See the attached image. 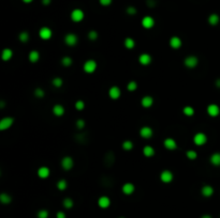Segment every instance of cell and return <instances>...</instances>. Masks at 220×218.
<instances>
[{
    "label": "cell",
    "instance_id": "6da1fadb",
    "mask_svg": "<svg viewBox=\"0 0 220 218\" xmlns=\"http://www.w3.org/2000/svg\"><path fill=\"white\" fill-rule=\"evenodd\" d=\"M98 67V64H97V61H95L94 59H89L87 60L83 65V70L84 72H86L87 74H92Z\"/></svg>",
    "mask_w": 220,
    "mask_h": 218
},
{
    "label": "cell",
    "instance_id": "7a4b0ae2",
    "mask_svg": "<svg viewBox=\"0 0 220 218\" xmlns=\"http://www.w3.org/2000/svg\"><path fill=\"white\" fill-rule=\"evenodd\" d=\"M184 64L186 67L188 69H194L197 64H199V59H197V56H193V55H190V56H187L184 60Z\"/></svg>",
    "mask_w": 220,
    "mask_h": 218
},
{
    "label": "cell",
    "instance_id": "3957f363",
    "mask_svg": "<svg viewBox=\"0 0 220 218\" xmlns=\"http://www.w3.org/2000/svg\"><path fill=\"white\" fill-rule=\"evenodd\" d=\"M206 142H207V136L204 133L199 132L193 136V143L197 145V147H202V145H204Z\"/></svg>",
    "mask_w": 220,
    "mask_h": 218
},
{
    "label": "cell",
    "instance_id": "277c9868",
    "mask_svg": "<svg viewBox=\"0 0 220 218\" xmlns=\"http://www.w3.org/2000/svg\"><path fill=\"white\" fill-rule=\"evenodd\" d=\"M70 17H71L72 22H82L84 19L85 14H84L83 10H81V9H74L73 11L71 12V14H70Z\"/></svg>",
    "mask_w": 220,
    "mask_h": 218
},
{
    "label": "cell",
    "instance_id": "5b68a950",
    "mask_svg": "<svg viewBox=\"0 0 220 218\" xmlns=\"http://www.w3.org/2000/svg\"><path fill=\"white\" fill-rule=\"evenodd\" d=\"M14 123V119L12 117H4L1 119L0 121V131H6V129H9L10 127L13 125Z\"/></svg>",
    "mask_w": 220,
    "mask_h": 218
},
{
    "label": "cell",
    "instance_id": "8992f818",
    "mask_svg": "<svg viewBox=\"0 0 220 218\" xmlns=\"http://www.w3.org/2000/svg\"><path fill=\"white\" fill-rule=\"evenodd\" d=\"M60 165H61L62 169L66 170V171H69V170H71L74 166L73 158H72L71 156H64V158L61 159Z\"/></svg>",
    "mask_w": 220,
    "mask_h": 218
},
{
    "label": "cell",
    "instance_id": "52a82bcc",
    "mask_svg": "<svg viewBox=\"0 0 220 218\" xmlns=\"http://www.w3.org/2000/svg\"><path fill=\"white\" fill-rule=\"evenodd\" d=\"M207 114L212 118H216L220 114V107L217 104H209L206 108Z\"/></svg>",
    "mask_w": 220,
    "mask_h": 218
},
{
    "label": "cell",
    "instance_id": "ba28073f",
    "mask_svg": "<svg viewBox=\"0 0 220 218\" xmlns=\"http://www.w3.org/2000/svg\"><path fill=\"white\" fill-rule=\"evenodd\" d=\"M173 179H174V174L171 170H167V169L163 170V171L160 173V180H161V182L166 183V184L171 183L173 181Z\"/></svg>",
    "mask_w": 220,
    "mask_h": 218
},
{
    "label": "cell",
    "instance_id": "9c48e42d",
    "mask_svg": "<svg viewBox=\"0 0 220 218\" xmlns=\"http://www.w3.org/2000/svg\"><path fill=\"white\" fill-rule=\"evenodd\" d=\"M53 36V31H52V29H49V27H42L41 29L39 30V36L41 37L42 40H44V41H47V40H49Z\"/></svg>",
    "mask_w": 220,
    "mask_h": 218
},
{
    "label": "cell",
    "instance_id": "30bf717a",
    "mask_svg": "<svg viewBox=\"0 0 220 218\" xmlns=\"http://www.w3.org/2000/svg\"><path fill=\"white\" fill-rule=\"evenodd\" d=\"M64 41L68 46H74V45H76L77 42H79V37L74 33H68L64 36Z\"/></svg>",
    "mask_w": 220,
    "mask_h": 218
},
{
    "label": "cell",
    "instance_id": "8fae6325",
    "mask_svg": "<svg viewBox=\"0 0 220 218\" xmlns=\"http://www.w3.org/2000/svg\"><path fill=\"white\" fill-rule=\"evenodd\" d=\"M152 134H154V131H152V128L149 126H143V127H141V129H140V136L144 139L151 138Z\"/></svg>",
    "mask_w": 220,
    "mask_h": 218
},
{
    "label": "cell",
    "instance_id": "7c38bea8",
    "mask_svg": "<svg viewBox=\"0 0 220 218\" xmlns=\"http://www.w3.org/2000/svg\"><path fill=\"white\" fill-rule=\"evenodd\" d=\"M139 62L141 65L147 66L151 63V56L149 54H146V52H143L139 56Z\"/></svg>",
    "mask_w": 220,
    "mask_h": 218
},
{
    "label": "cell",
    "instance_id": "4fadbf2b",
    "mask_svg": "<svg viewBox=\"0 0 220 218\" xmlns=\"http://www.w3.org/2000/svg\"><path fill=\"white\" fill-rule=\"evenodd\" d=\"M134 190H136V186H134V184H132V183H125L124 185H122L121 187V191L124 192L126 196H130V195H132L134 192Z\"/></svg>",
    "mask_w": 220,
    "mask_h": 218
},
{
    "label": "cell",
    "instance_id": "5bb4252c",
    "mask_svg": "<svg viewBox=\"0 0 220 218\" xmlns=\"http://www.w3.org/2000/svg\"><path fill=\"white\" fill-rule=\"evenodd\" d=\"M141 24H142V26H143V28L151 29L152 27L155 26V19L152 18L151 16H145V17L142 18Z\"/></svg>",
    "mask_w": 220,
    "mask_h": 218
},
{
    "label": "cell",
    "instance_id": "9a60e30c",
    "mask_svg": "<svg viewBox=\"0 0 220 218\" xmlns=\"http://www.w3.org/2000/svg\"><path fill=\"white\" fill-rule=\"evenodd\" d=\"M121 95V91L117 86H113L109 89V96L112 99H118Z\"/></svg>",
    "mask_w": 220,
    "mask_h": 218
},
{
    "label": "cell",
    "instance_id": "2e32d148",
    "mask_svg": "<svg viewBox=\"0 0 220 218\" xmlns=\"http://www.w3.org/2000/svg\"><path fill=\"white\" fill-rule=\"evenodd\" d=\"M163 145L166 150H169V151H174L177 148L176 141H175L173 138H166L163 140Z\"/></svg>",
    "mask_w": 220,
    "mask_h": 218
},
{
    "label": "cell",
    "instance_id": "e0dca14e",
    "mask_svg": "<svg viewBox=\"0 0 220 218\" xmlns=\"http://www.w3.org/2000/svg\"><path fill=\"white\" fill-rule=\"evenodd\" d=\"M215 192V189L214 187L211 186V185H204L203 187L201 188V194L202 196L205 197V198H209L214 195Z\"/></svg>",
    "mask_w": 220,
    "mask_h": 218
},
{
    "label": "cell",
    "instance_id": "ac0fdd59",
    "mask_svg": "<svg viewBox=\"0 0 220 218\" xmlns=\"http://www.w3.org/2000/svg\"><path fill=\"white\" fill-rule=\"evenodd\" d=\"M182 45V39L176 36H172L171 39H170V46L172 47L173 49H178L181 48Z\"/></svg>",
    "mask_w": 220,
    "mask_h": 218
},
{
    "label": "cell",
    "instance_id": "d6986e66",
    "mask_svg": "<svg viewBox=\"0 0 220 218\" xmlns=\"http://www.w3.org/2000/svg\"><path fill=\"white\" fill-rule=\"evenodd\" d=\"M98 205L101 209H107L111 205V199L106 196H101L98 199Z\"/></svg>",
    "mask_w": 220,
    "mask_h": 218
},
{
    "label": "cell",
    "instance_id": "ffe728a7",
    "mask_svg": "<svg viewBox=\"0 0 220 218\" xmlns=\"http://www.w3.org/2000/svg\"><path fill=\"white\" fill-rule=\"evenodd\" d=\"M38 177L40 179H47V177H49V174H51V170H49V167H45V166H42L40 167L38 169Z\"/></svg>",
    "mask_w": 220,
    "mask_h": 218
},
{
    "label": "cell",
    "instance_id": "44dd1931",
    "mask_svg": "<svg viewBox=\"0 0 220 218\" xmlns=\"http://www.w3.org/2000/svg\"><path fill=\"white\" fill-rule=\"evenodd\" d=\"M141 105L144 108H151L152 105H154V99H152L151 95H145L141 99Z\"/></svg>",
    "mask_w": 220,
    "mask_h": 218
},
{
    "label": "cell",
    "instance_id": "7402d4cb",
    "mask_svg": "<svg viewBox=\"0 0 220 218\" xmlns=\"http://www.w3.org/2000/svg\"><path fill=\"white\" fill-rule=\"evenodd\" d=\"M52 111H53L54 116L62 117V116H64V107L62 106V105H60V104H56V105H54Z\"/></svg>",
    "mask_w": 220,
    "mask_h": 218
},
{
    "label": "cell",
    "instance_id": "603a6c76",
    "mask_svg": "<svg viewBox=\"0 0 220 218\" xmlns=\"http://www.w3.org/2000/svg\"><path fill=\"white\" fill-rule=\"evenodd\" d=\"M209 162L212 166H216L218 167L220 166V152H216V153H212L209 157Z\"/></svg>",
    "mask_w": 220,
    "mask_h": 218
},
{
    "label": "cell",
    "instance_id": "cb8c5ba5",
    "mask_svg": "<svg viewBox=\"0 0 220 218\" xmlns=\"http://www.w3.org/2000/svg\"><path fill=\"white\" fill-rule=\"evenodd\" d=\"M12 57H13V51H12L11 48H4L1 51V59L3 61H9V60L12 59Z\"/></svg>",
    "mask_w": 220,
    "mask_h": 218
},
{
    "label": "cell",
    "instance_id": "d4e9b609",
    "mask_svg": "<svg viewBox=\"0 0 220 218\" xmlns=\"http://www.w3.org/2000/svg\"><path fill=\"white\" fill-rule=\"evenodd\" d=\"M207 21H208V24L211 25V26H217V25L219 24V22H220V17H219L218 14L212 13L208 16Z\"/></svg>",
    "mask_w": 220,
    "mask_h": 218
},
{
    "label": "cell",
    "instance_id": "484cf974",
    "mask_svg": "<svg viewBox=\"0 0 220 218\" xmlns=\"http://www.w3.org/2000/svg\"><path fill=\"white\" fill-rule=\"evenodd\" d=\"M28 59H29V61L32 62V63H36V62H38L40 59V52L38 51H31L28 55Z\"/></svg>",
    "mask_w": 220,
    "mask_h": 218
},
{
    "label": "cell",
    "instance_id": "4316f807",
    "mask_svg": "<svg viewBox=\"0 0 220 218\" xmlns=\"http://www.w3.org/2000/svg\"><path fill=\"white\" fill-rule=\"evenodd\" d=\"M0 202L4 205L10 204L12 202V198L9 194H7V192H1V194H0Z\"/></svg>",
    "mask_w": 220,
    "mask_h": 218
},
{
    "label": "cell",
    "instance_id": "83f0119b",
    "mask_svg": "<svg viewBox=\"0 0 220 218\" xmlns=\"http://www.w3.org/2000/svg\"><path fill=\"white\" fill-rule=\"evenodd\" d=\"M143 154L146 157H151L155 155V149L151 145H145L143 148Z\"/></svg>",
    "mask_w": 220,
    "mask_h": 218
},
{
    "label": "cell",
    "instance_id": "f1b7e54d",
    "mask_svg": "<svg viewBox=\"0 0 220 218\" xmlns=\"http://www.w3.org/2000/svg\"><path fill=\"white\" fill-rule=\"evenodd\" d=\"M125 47L127 49H133L136 47V41L132 37H127L125 40Z\"/></svg>",
    "mask_w": 220,
    "mask_h": 218
},
{
    "label": "cell",
    "instance_id": "f546056e",
    "mask_svg": "<svg viewBox=\"0 0 220 218\" xmlns=\"http://www.w3.org/2000/svg\"><path fill=\"white\" fill-rule=\"evenodd\" d=\"M62 205H64V209L70 210V209H72V207H73L74 202H73V200H72L71 198L68 197V198H64V201H62Z\"/></svg>",
    "mask_w": 220,
    "mask_h": 218
},
{
    "label": "cell",
    "instance_id": "4dcf8cb0",
    "mask_svg": "<svg viewBox=\"0 0 220 218\" xmlns=\"http://www.w3.org/2000/svg\"><path fill=\"white\" fill-rule=\"evenodd\" d=\"M72 63H73V60H72L71 57L64 56V57H62V58H61V64H62L64 66L69 67V66L72 65Z\"/></svg>",
    "mask_w": 220,
    "mask_h": 218
},
{
    "label": "cell",
    "instance_id": "1f68e13d",
    "mask_svg": "<svg viewBox=\"0 0 220 218\" xmlns=\"http://www.w3.org/2000/svg\"><path fill=\"white\" fill-rule=\"evenodd\" d=\"M182 114L186 117H192L194 114V109L191 106H185L182 108Z\"/></svg>",
    "mask_w": 220,
    "mask_h": 218
},
{
    "label": "cell",
    "instance_id": "d6a6232c",
    "mask_svg": "<svg viewBox=\"0 0 220 218\" xmlns=\"http://www.w3.org/2000/svg\"><path fill=\"white\" fill-rule=\"evenodd\" d=\"M121 147L125 151H131V150L133 149V142H132L131 140H125L121 143Z\"/></svg>",
    "mask_w": 220,
    "mask_h": 218
},
{
    "label": "cell",
    "instance_id": "836d02e7",
    "mask_svg": "<svg viewBox=\"0 0 220 218\" xmlns=\"http://www.w3.org/2000/svg\"><path fill=\"white\" fill-rule=\"evenodd\" d=\"M18 39L22 43H26V42L29 41V33L27 31H22L21 33L18 34Z\"/></svg>",
    "mask_w": 220,
    "mask_h": 218
},
{
    "label": "cell",
    "instance_id": "e575fe53",
    "mask_svg": "<svg viewBox=\"0 0 220 218\" xmlns=\"http://www.w3.org/2000/svg\"><path fill=\"white\" fill-rule=\"evenodd\" d=\"M57 188H58L59 190H64V189H67V187H68V182L66 181V180H59L58 182H57Z\"/></svg>",
    "mask_w": 220,
    "mask_h": 218
},
{
    "label": "cell",
    "instance_id": "d590c367",
    "mask_svg": "<svg viewBox=\"0 0 220 218\" xmlns=\"http://www.w3.org/2000/svg\"><path fill=\"white\" fill-rule=\"evenodd\" d=\"M64 84V80H62L60 77H55V78L52 79V85L56 88H60Z\"/></svg>",
    "mask_w": 220,
    "mask_h": 218
},
{
    "label": "cell",
    "instance_id": "8d00e7d4",
    "mask_svg": "<svg viewBox=\"0 0 220 218\" xmlns=\"http://www.w3.org/2000/svg\"><path fill=\"white\" fill-rule=\"evenodd\" d=\"M49 213L45 209L40 210V211H38V213H37V217L38 218H49Z\"/></svg>",
    "mask_w": 220,
    "mask_h": 218
},
{
    "label": "cell",
    "instance_id": "74e56055",
    "mask_svg": "<svg viewBox=\"0 0 220 218\" xmlns=\"http://www.w3.org/2000/svg\"><path fill=\"white\" fill-rule=\"evenodd\" d=\"M127 89H128L130 92H134V91H136V90L137 89L136 81H134V80H131V81H129L128 85H127Z\"/></svg>",
    "mask_w": 220,
    "mask_h": 218
},
{
    "label": "cell",
    "instance_id": "f35d334b",
    "mask_svg": "<svg viewBox=\"0 0 220 218\" xmlns=\"http://www.w3.org/2000/svg\"><path fill=\"white\" fill-rule=\"evenodd\" d=\"M33 94L36 97H38V99H41V97H43L45 93H44V90L42 89V88H36L33 91Z\"/></svg>",
    "mask_w": 220,
    "mask_h": 218
},
{
    "label": "cell",
    "instance_id": "ab89813d",
    "mask_svg": "<svg viewBox=\"0 0 220 218\" xmlns=\"http://www.w3.org/2000/svg\"><path fill=\"white\" fill-rule=\"evenodd\" d=\"M186 156L188 157L189 159L194 160L197 157V153L194 151V150H188V151L186 152Z\"/></svg>",
    "mask_w": 220,
    "mask_h": 218
},
{
    "label": "cell",
    "instance_id": "60d3db41",
    "mask_svg": "<svg viewBox=\"0 0 220 218\" xmlns=\"http://www.w3.org/2000/svg\"><path fill=\"white\" fill-rule=\"evenodd\" d=\"M75 109L76 110H79V111H82L84 108H85V102L84 101H82V99H79V101H76L75 103Z\"/></svg>",
    "mask_w": 220,
    "mask_h": 218
},
{
    "label": "cell",
    "instance_id": "b9f144b4",
    "mask_svg": "<svg viewBox=\"0 0 220 218\" xmlns=\"http://www.w3.org/2000/svg\"><path fill=\"white\" fill-rule=\"evenodd\" d=\"M88 39L90 40V41H96V40L98 39V32H97L96 30H90V31L88 32Z\"/></svg>",
    "mask_w": 220,
    "mask_h": 218
},
{
    "label": "cell",
    "instance_id": "7bdbcfd3",
    "mask_svg": "<svg viewBox=\"0 0 220 218\" xmlns=\"http://www.w3.org/2000/svg\"><path fill=\"white\" fill-rule=\"evenodd\" d=\"M75 125H76V127L79 129H83L84 127H85V125H86V123H85V121H84L83 119H79L75 122Z\"/></svg>",
    "mask_w": 220,
    "mask_h": 218
},
{
    "label": "cell",
    "instance_id": "ee69618b",
    "mask_svg": "<svg viewBox=\"0 0 220 218\" xmlns=\"http://www.w3.org/2000/svg\"><path fill=\"white\" fill-rule=\"evenodd\" d=\"M126 11H127V13H128L129 15H136V12H137V10L133 6H130V7H127Z\"/></svg>",
    "mask_w": 220,
    "mask_h": 218
},
{
    "label": "cell",
    "instance_id": "f6af8a7d",
    "mask_svg": "<svg viewBox=\"0 0 220 218\" xmlns=\"http://www.w3.org/2000/svg\"><path fill=\"white\" fill-rule=\"evenodd\" d=\"M112 1H113V0H99L100 4L103 7H109L110 4L112 3Z\"/></svg>",
    "mask_w": 220,
    "mask_h": 218
},
{
    "label": "cell",
    "instance_id": "bcb514c9",
    "mask_svg": "<svg viewBox=\"0 0 220 218\" xmlns=\"http://www.w3.org/2000/svg\"><path fill=\"white\" fill-rule=\"evenodd\" d=\"M56 218H67V215L64 212L62 211H58L56 213Z\"/></svg>",
    "mask_w": 220,
    "mask_h": 218
},
{
    "label": "cell",
    "instance_id": "7dc6e473",
    "mask_svg": "<svg viewBox=\"0 0 220 218\" xmlns=\"http://www.w3.org/2000/svg\"><path fill=\"white\" fill-rule=\"evenodd\" d=\"M147 4H148L149 7H154L156 2H155V0H147Z\"/></svg>",
    "mask_w": 220,
    "mask_h": 218
},
{
    "label": "cell",
    "instance_id": "c3c4849f",
    "mask_svg": "<svg viewBox=\"0 0 220 218\" xmlns=\"http://www.w3.org/2000/svg\"><path fill=\"white\" fill-rule=\"evenodd\" d=\"M51 2H52V0H42V3H43L44 6H49Z\"/></svg>",
    "mask_w": 220,
    "mask_h": 218
},
{
    "label": "cell",
    "instance_id": "681fc988",
    "mask_svg": "<svg viewBox=\"0 0 220 218\" xmlns=\"http://www.w3.org/2000/svg\"><path fill=\"white\" fill-rule=\"evenodd\" d=\"M215 86H216L217 88H220V78L216 79V81H215Z\"/></svg>",
    "mask_w": 220,
    "mask_h": 218
},
{
    "label": "cell",
    "instance_id": "f907efd6",
    "mask_svg": "<svg viewBox=\"0 0 220 218\" xmlns=\"http://www.w3.org/2000/svg\"><path fill=\"white\" fill-rule=\"evenodd\" d=\"M201 218H212V217L209 214H204V215H202Z\"/></svg>",
    "mask_w": 220,
    "mask_h": 218
},
{
    "label": "cell",
    "instance_id": "816d5d0a",
    "mask_svg": "<svg viewBox=\"0 0 220 218\" xmlns=\"http://www.w3.org/2000/svg\"><path fill=\"white\" fill-rule=\"evenodd\" d=\"M22 1L25 2V3H31V2L33 1V0H22Z\"/></svg>",
    "mask_w": 220,
    "mask_h": 218
},
{
    "label": "cell",
    "instance_id": "f5cc1de1",
    "mask_svg": "<svg viewBox=\"0 0 220 218\" xmlns=\"http://www.w3.org/2000/svg\"><path fill=\"white\" fill-rule=\"evenodd\" d=\"M118 218H125V217H122V216H121V217H118Z\"/></svg>",
    "mask_w": 220,
    "mask_h": 218
}]
</instances>
